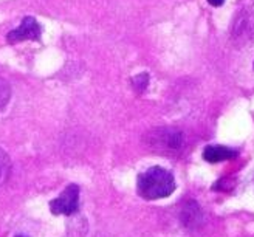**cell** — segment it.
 <instances>
[{"instance_id":"7","label":"cell","mask_w":254,"mask_h":237,"mask_svg":"<svg viewBox=\"0 0 254 237\" xmlns=\"http://www.w3.org/2000/svg\"><path fill=\"white\" fill-rule=\"evenodd\" d=\"M203 160L208 161V163H220V161L226 160H233L237 157V151L225 146H217V144H209L203 149L201 154Z\"/></svg>"},{"instance_id":"1","label":"cell","mask_w":254,"mask_h":237,"mask_svg":"<svg viewBox=\"0 0 254 237\" xmlns=\"http://www.w3.org/2000/svg\"><path fill=\"white\" fill-rule=\"evenodd\" d=\"M136 191L146 200H160L175 191V178L161 166H152L136 178Z\"/></svg>"},{"instance_id":"5","label":"cell","mask_w":254,"mask_h":237,"mask_svg":"<svg viewBox=\"0 0 254 237\" xmlns=\"http://www.w3.org/2000/svg\"><path fill=\"white\" fill-rule=\"evenodd\" d=\"M254 34V17L248 11L240 9L233 22L231 37L237 44H245Z\"/></svg>"},{"instance_id":"13","label":"cell","mask_w":254,"mask_h":237,"mask_svg":"<svg viewBox=\"0 0 254 237\" xmlns=\"http://www.w3.org/2000/svg\"><path fill=\"white\" fill-rule=\"evenodd\" d=\"M16 237H27V236H16Z\"/></svg>"},{"instance_id":"11","label":"cell","mask_w":254,"mask_h":237,"mask_svg":"<svg viewBox=\"0 0 254 237\" xmlns=\"http://www.w3.org/2000/svg\"><path fill=\"white\" fill-rule=\"evenodd\" d=\"M233 186H234V183H233V180L231 178H228V177H223V178H220L219 181H215V184L212 186V191H230V189H233Z\"/></svg>"},{"instance_id":"10","label":"cell","mask_w":254,"mask_h":237,"mask_svg":"<svg viewBox=\"0 0 254 237\" xmlns=\"http://www.w3.org/2000/svg\"><path fill=\"white\" fill-rule=\"evenodd\" d=\"M9 96H11L9 84H8L3 78H0V110H2V109L8 104Z\"/></svg>"},{"instance_id":"9","label":"cell","mask_w":254,"mask_h":237,"mask_svg":"<svg viewBox=\"0 0 254 237\" xmlns=\"http://www.w3.org/2000/svg\"><path fill=\"white\" fill-rule=\"evenodd\" d=\"M132 87H133V90L138 93V95H141L146 92L147 89V85H149V74L147 73H139L136 74V76L132 78Z\"/></svg>"},{"instance_id":"6","label":"cell","mask_w":254,"mask_h":237,"mask_svg":"<svg viewBox=\"0 0 254 237\" xmlns=\"http://www.w3.org/2000/svg\"><path fill=\"white\" fill-rule=\"evenodd\" d=\"M180 222L188 230H197L203 223V211L195 200H186L182 205Z\"/></svg>"},{"instance_id":"2","label":"cell","mask_w":254,"mask_h":237,"mask_svg":"<svg viewBox=\"0 0 254 237\" xmlns=\"http://www.w3.org/2000/svg\"><path fill=\"white\" fill-rule=\"evenodd\" d=\"M149 151L160 155H177L185 147V135L177 127H155L143 138Z\"/></svg>"},{"instance_id":"4","label":"cell","mask_w":254,"mask_h":237,"mask_svg":"<svg viewBox=\"0 0 254 237\" xmlns=\"http://www.w3.org/2000/svg\"><path fill=\"white\" fill-rule=\"evenodd\" d=\"M41 39V25L31 16L23 17L16 30H11L6 34V42L14 45L23 41H37Z\"/></svg>"},{"instance_id":"12","label":"cell","mask_w":254,"mask_h":237,"mask_svg":"<svg viewBox=\"0 0 254 237\" xmlns=\"http://www.w3.org/2000/svg\"><path fill=\"white\" fill-rule=\"evenodd\" d=\"M208 3L211 5V6H222L223 3H225V0H208Z\"/></svg>"},{"instance_id":"8","label":"cell","mask_w":254,"mask_h":237,"mask_svg":"<svg viewBox=\"0 0 254 237\" xmlns=\"http://www.w3.org/2000/svg\"><path fill=\"white\" fill-rule=\"evenodd\" d=\"M11 168H12V165H11V160H9L8 154L3 151V149H0V186L8 181Z\"/></svg>"},{"instance_id":"3","label":"cell","mask_w":254,"mask_h":237,"mask_svg":"<svg viewBox=\"0 0 254 237\" xmlns=\"http://www.w3.org/2000/svg\"><path fill=\"white\" fill-rule=\"evenodd\" d=\"M48 208L55 216H73L79 208V186L74 183L68 184L48 203Z\"/></svg>"}]
</instances>
